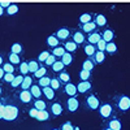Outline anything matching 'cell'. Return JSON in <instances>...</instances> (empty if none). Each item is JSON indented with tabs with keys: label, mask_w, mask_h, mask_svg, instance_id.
<instances>
[{
	"label": "cell",
	"mask_w": 130,
	"mask_h": 130,
	"mask_svg": "<svg viewBox=\"0 0 130 130\" xmlns=\"http://www.w3.org/2000/svg\"><path fill=\"white\" fill-rule=\"evenodd\" d=\"M18 98H20V100L22 102V103H30L32 95H31V92H30L29 90H22V91L20 92Z\"/></svg>",
	"instance_id": "8fae6325"
},
{
	"label": "cell",
	"mask_w": 130,
	"mask_h": 130,
	"mask_svg": "<svg viewBox=\"0 0 130 130\" xmlns=\"http://www.w3.org/2000/svg\"><path fill=\"white\" fill-rule=\"evenodd\" d=\"M27 65H29V73H35L37 69L39 68V62L38 61H34V60L27 61Z\"/></svg>",
	"instance_id": "1f68e13d"
},
{
	"label": "cell",
	"mask_w": 130,
	"mask_h": 130,
	"mask_svg": "<svg viewBox=\"0 0 130 130\" xmlns=\"http://www.w3.org/2000/svg\"><path fill=\"white\" fill-rule=\"evenodd\" d=\"M95 65H96V62H95L94 57H89V59H86V60L82 62V69L91 72V70L95 68Z\"/></svg>",
	"instance_id": "30bf717a"
},
{
	"label": "cell",
	"mask_w": 130,
	"mask_h": 130,
	"mask_svg": "<svg viewBox=\"0 0 130 130\" xmlns=\"http://www.w3.org/2000/svg\"><path fill=\"white\" fill-rule=\"evenodd\" d=\"M20 72L22 75H26L29 73V65L27 62H20Z\"/></svg>",
	"instance_id": "7bdbcfd3"
},
{
	"label": "cell",
	"mask_w": 130,
	"mask_h": 130,
	"mask_svg": "<svg viewBox=\"0 0 130 130\" xmlns=\"http://www.w3.org/2000/svg\"><path fill=\"white\" fill-rule=\"evenodd\" d=\"M100 107V100L96 95H89L86 98V108L90 111H96Z\"/></svg>",
	"instance_id": "277c9868"
},
{
	"label": "cell",
	"mask_w": 130,
	"mask_h": 130,
	"mask_svg": "<svg viewBox=\"0 0 130 130\" xmlns=\"http://www.w3.org/2000/svg\"><path fill=\"white\" fill-rule=\"evenodd\" d=\"M37 120L38 121H47L50 118V113L47 109H42V111H38V115H37Z\"/></svg>",
	"instance_id": "603a6c76"
},
{
	"label": "cell",
	"mask_w": 130,
	"mask_h": 130,
	"mask_svg": "<svg viewBox=\"0 0 130 130\" xmlns=\"http://www.w3.org/2000/svg\"><path fill=\"white\" fill-rule=\"evenodd\" d=\"M0 65H3V57L0 56Z\"/></svg>",
	"instance_id": "11a10c76"
},
{
	"label": "cell",
	"mask_w": 130,
	"mask_h": 130,
	"mask_svg": "<svg viewBox=\"0 0 130 130\" xmlns=\"http://www.w3.org/2000/svg\"><path fill=\"white\" fill-rule=\"evenodd\" d=\"M37 115H38V109H37V108H31V109L29 111V116L32 117V118H35Z\"/></svg>",
	"instance_id": "681fc988"
},
{
	"label": "cell",
	"mask_w": 130,
	"mask_h": 130,
	"mask_svg": "<svg viewBox=\"0 0 130 130\" xmlns=\"http://www.w3.org/2000/svg\"><path fill=\"white\" fill-rule=\"evenodd\" d=\"M3 13H4V8L0 5V16H3Z\"/></svg>",
	"instance_id": "db71d44e"
},
{
	"label": "cell",
	"mask_w": 130,
	"mask_h": 130,
	"mask_svg": "<svg viewBox=\"0 0 130 130\" xmlns=\"http://www.w3.org/2000/svg\"><path fill=\"white\" fill-rule=\"evenodd\" d=\"M59 81L60 82H62V83H68V82H70V75H69V73L68 72H65V70H61V72H59Z\"/></svg>",
	"instance_id": "d4e9b609"
},
{
	"label": "cell",
	"mask_w": 130,
	"mask_h": 130,
	"mask_svg": "<svg viewBox=\"0 0 130 130\" xmlns=\"http://www.w3.org/2000/svg\"><path fill=\"white\" fill-rule=\"evenodd\" d=\"M64 91H65V94H67L68 96H75V95H77V92H78V91H77V86L73 85V83H70V82L65 83Z\"/></svg>",
	"instance_id": "52a82bcc"
},
{
	"label": "cell",
	"mask_w": 130,
	"mask_h": 130,
	"mask_svg": "<svg viewBox=\"0 0 130 130\" xmlns=\"http://www.w3.org/2000/svg\"><path fill=\"white\" fill-rule=\"evenodd\" d=\"M96 50H99V51H105V46H107V42L104 39H100L99 42L96 43Z\"/></svg>",
	"instance_id": "f6af8a7d"
},
{
	"label": "cell",
	"mask_w": 130,
	"mask_h": 130,
	"mask_svg": "<svg viewBox=\"0 0 130 130\" xmlns=\"http://www.w3.org/2000/svg\"><path fill=\"white\" fill-rule=\"evenodd\" d=\"M50 55H51V53H50L48 51H43V52H40V53H39V56H38V62H44L46 59H47Z\"/></svg>",
	"instance_id": "ee69618b"
},
{
	"label": "cell",
	"mask_w": 130,
	"mask_h": 130,
	"mask_svg": "<svg viewBox=\"0 0 130 130\" xmlns=\"http://www.w3.org/2000/svg\"><path fill=\"white\" fill-rule=\"evenodd\" d=\"M3 79H4L7 83H10V82L14 79V75H13V73H5L4 77H3Z\"/></svg>",
	"instance_id": "bcb514c9"
},
{
	"label": "cell",
	"mask_w": 130,
	"mask_h": 130,
	"mask_svg": "<svg viewBox=\"0 0 130 130\" xmlns=\"http://www.w3.org/2000/svg\"><path fill=\"white\" fill-rule=\"evenodd\" d=\"M2 104H3V103H2V102H0V105H2Z\"/></svg>",
	"instance_id": "91938a15"
},
{
	"label": "cell",
	"mask_w": 130,
	"mask_h": 130,
	"mask_svg": "<svg viewBox=\"0 0 130 130\" xmlns=\"http://www.w3.org/2000/svg\"><path fill=\"white\" fill-rule=\"evenodd\" d=\"M81 29H82L83 32H87V34H90V32L95 31L96 24L92 22V21H90V22H87V24H81Z\"/></svg>",
	"instance_id": "7c38bea8"
},
{
	"label": "cell",
	"mask_w": 130,
	"mask_h": 130,
	"mask_svg": "<svg viewBox=\"0 0 130 130\" xmlns=\"http://www.w3.org/2000/svg\"><path fill=\"white\" fill-rule=\"evenodd\" d=\"M90 78H91V72L85 70V69H82L79 72V79L81 81H89Z\"/></svg>",
	"instance_id": "d590c367"
},
{
	"label": "cell",
	"mask_w": 130,
	"mask_h": 130,
	"mask_svg": "<svg viewBox=\"0 0 130 130\" xmlns=\"http://www.w3.org/2000/svg\"><path fill=\"white\" fill-rule=\"evenodd\" d=\"M4 74H5V72L3 70V68H0V79H3V77H4Z\"/></svg>",
	"instance_id": "f5cc1de1"
},
{
	"label": "cell",
	"mask_w": 130,
	"mask_h": 130,
	"mask_svg": "<svg viewBox=\"0 0 130 130\" xmlns=\"http://www.w3.org/2000/svg\"><path fill=\"white\" fill-rule=\"evenodd\" d=\"M62 111H64V108H62L61 103L56 102V103L51 104V112H52L53 117H57V116H60V115L62 113Z\"/></svg>",
	"instance_id": "9c48e42d"
},
{
	"label": "cell",
	"mask_w": 130,
	"mask_h": 130,
	"mask_svg": "<svg viewBox=\"0 0 130 130\" xmlns=\"http://www.w3.org/2000/svg\"><path fill=\"white\" fill-rule=\"evenodd\" d=\"M65 52H67V50L64 48V46H57V47L53 48L52 55H53V56H56V57H61Z\"/></svg>",
	"instance_id": "f1b7e54d"
},
{
	"label": "cell",
	"mask_w": 130,
	"mask_h": 130,
	"mask_svg": "<svg viewBox=\"0 0 130 130\" xmlns=\"http://www.w3.org/2000/svg\"><path fill=\"white\" fill-rule=\"evenodd\" d=\"M3 115H4V105L2 104L0 105V118H3Z\"/></svg>",
	"instance_id": "f907efd6"
},
{
	"label": "cell",
	"mask_w": 130,
	"mask_h": 130,
	"mask_svg": "<svg viewBox=\"0 0 130 130\" xmlns=\"http://www.w3.org/2000/svg\"><path fill=\"white\" fill-rule=\"evenodd\" d=\"M77 47H78V44L73 40H69V42L64 43V48L67 50V52H75L77 51Z\"/></svg>",
	"instance_id": "44dd1931"
},
{
	"label": "cell",
	"mask_w": 130,
	"mask_h": 130,
	"mask_svg": "<svg viewBox=\"0 0 130 130\" xmlns=\"http://www.w3.org/2000/svg\"><path fill=\"white\" fill-rule=\"evenodd\" d=\"M34 108H37L38 111H42V109H46L47 108V104L44 100H40V99H37L35 103H34Z\"/></svg>",
	"instance_id": "8d00e7d4"
},
{
	"label": "cell",
	"mask_w": 130,
	"mask_h": 130,
	"mask_svg": "<svg viewBox=\"0 0 130 130\" xmlns=\"http://www.w3.org/2000/svg\"><path fill=\"white\" fill-rule=\"evenodd\" d=\"M94 60H95V62L96 64H103L104 62V60H105V53H104V51H99V50H96V52L94 53Z\"/></svg>",
	"instance_id": "9a60e30c"
},
{
	"label": "cell",
	"mask_w": 130,
	"mask_h": 130,
	"mask_svg": "<svg viewBox=\"0 0 130 130\" xmlns=\"http://www.w3.org/2000/svg\"><path fill=\"white\" fill-rule=\"evenodd\" d=\"M0 5H2L3 8H8V7H9L10 4H9L8 2H2V4H0Z\"/></svg>",
	"instance_id": "816d5d0a"
},
{
	"label": "cell",
	"mask_w": 130,
	"mask_h": 130,
	"mask_svg": "<svg viewBox=\"0 0 130 130\" xmlns=\"http://www.w3.org/2000/svg\"><path fill=\"white\" fill-rule=\"evenodd\" d=\"M83 50H85V53H86V55H87L89 57H92V56H94V53L96 52V46H95V44H90V43H87V44H85Z\"/></svg>",
	"instance_id": "ac0fdd59"
},
{
	"label": "cell",
	"mask_w": 130,
	"mask_h": 130,
	"mask_svg": "<svg viewBox=\"0 0 130 130\" xmlns=\"http://www.w3.org/2000/svg\"><path fill=\"white\" fill-rule=\"evenodd\" d=\"M73 42H75L77 44H83L85 43V40H86V38H85V34L82 31H75L74 34H73V39H72Z\"/></svg>",
	"instance_id": "5bb4252c"
},
{
	"label": "cell",
	"mask_w": 130,
	"mask_h": 130,
	"mask_svg": "<svg viewBox=\"0 0 130 130\" xmlns=\"http://www.w3.org/2000/svg\"><path fill=\"white\" fill-rule=\"evenodd\" d=\"M52 130H60V129H52Z\"/></svg>",
	"instance_id": "680465c9"
},
{
	"label": "cell",
	"mask_w": 130,
	"mask_h": 130,
	"mask_svg": "<svg viewBox=\"0 0 130 130\" xmlns=\"http://www.w3.org/2000/svg\"><path fill=\"white\" fill-rule=\"evenodd\" d=\"M91 18H92V16L90 13H83V14L79 16V22L81 24H87L91 21Z\"/></svg>",
	"instance_id": "ab89813d"
},
{
	"label": "cell",
	"mask_w": 130,
	"mask_h": 130,
	"mask_svg": "<svg viewBox=\"0 0 130 130\" xmlns=\"http://www.w3.org/2000/svg\"><path fill=\"white\" fill-rule=\"evenodd\" d=\"M56 37L59 38V40H67V39L70 37V30L67 29V27L59 29V30L56 31Z\"/></svg>",
	"instance_id": "ba28073f"
},
{
	"label": "cell",
	"mask_w": 130,
	"mask_h": 130,
	"mask_svg": "<svg viewBox=\"0 0 130 130\" xmlns=\"http://www.w3.org/2000/svg\"><path fill=\"white\" fill-rule=\"evenodd\" d=\"M60 130H74V126H73V124L70 121H67L65 124H62Z\"/></svg>",
	"instance_id": "7dc6e473"
},
{
	"label": "cell",
	"mask_w": 130,
	"mask_h": 130,
	"mask_svg": "<svg viewBox=\"0 0 130 130\" xmlns=\"http://www.w3.org/2000/svg\"><path fill=\"white\" fill-rule=\"evenodd\" d=\"M3 70L5 73H14V65L10 62H4L3 64Z\"/></svg>",
	"instance_id": "60d3db41"
},
{
	"label": "cell",
	"mask_w": 130,
	"mask_h": 130,
	"mask_svg": "<svg viewBox=\"0 0 130 130\" xmlns=\"http://www.w3.org/2000/svg\"><path fill=\"white\" fill-rule=\"evenodd\" d=\"M59 38L56 37V35H50L48 38H47V44L50 46V47H52V48H55V47H57L59 46Z\"/></svg>",
	"instance_id": "484cf974"
},
{
	"label": "cell",
	"mask_w": 130,
	"mask_h": 130,
	"mask_svg": "<svg viewBox=\"0 0 130 130\" xmlns=\"http://www.w3.org/2000/svg\"><path fill=\"white\" fill-rule=\"evenodd\" d=\"M108 127L112 129V130H121L122 125H121V121L118 118H112V120L108 122Z\"/></svg>",
	"instance_id": "e0dca14e"
},
{
	"label": "cell",
	"mask_w": 130,
	"mask_h": 130,
	"mask_svg": "<svg viewBox=\"0 0 130 130\" xmlns=\"http://www.w3.org/2000/svg\"><path fill=\"white\" fill-rule=\"evenodd\" d=\"M103 130H112V129H109V127H105V129H103Z\"/></svg>",
	"instance_id": "9f6ffc18"
},
{
	"label": "cell",
	"mask_w": 130,
	"mask_h": 130,
	"mask_svg": "<svg viewBox=\"0 0 130 130\" xmlns=\"http://www.w3.org/2000/svg\"><path fill=\"white\" fill-rule=\"evenodd\" d=\"M22 50H24V48H22V46H21L20 43H13V44H12V48H10V51H12L13 53H17V55L22 52Z\"/></svg>",
	"instance_id": "b9f144b4"
},
{
	"label": "cell",
	"mask_w": 130,
	"mask_h": 130,
	"mask_svg": "<svg viewBox=\"0 0 130 130\" xmlns=\"http://www.w3.org/2000/svg\"><path fill=\"white\" fill-rule=\"evenodd\" d=\"M113 38H115V32L111 29H107L102 32V39H104L105 42H112Z\"/></svg>",
	"instance_id": "2e32d148"
},
{
	"label": "cell",
	"mask_w": 130,
	"mask_h": 130,
	"mask_svg": "<svg viewBox=\"0 0 130 130\" xmlns=\"http://www.w3.org/2000/svg\"><path fill=\"white\" fill-rule=\"evenodd\" d=\"M79 107V102L75 96H69V99L67 100V108L69 112H75Z\"/></svg>",
	"instance_id": "5b68a950"
},
{
	"label": "cell",
	"mask_w": 130,
	"mask_h": 130,
	"mask_svg": "<svg viewBox=\"0 0 130 130\" xmlns=\"http://www.w3.org/2000/svg\"><path fill=\"white\" fill-rule=\"evenodd\" d=\"M42 94H44V96L47 98V99H50V100L55 99V90H53L52 87H50V86H47V87H43Z\"/></svg>",
	"instance_id": "d6986e66"
},
{
	"label": "cell",
	"mask_w": 130,
	"mask_h": 130,
	"mask_svg": "<svg viewBox=\"0 0 130 130\" xmlns=\"http://www.w3.org/2000/svg\"><path fill=\"white\" fill-rule=\"evenodd\" d=\"M52 70L55 72V73H59V72H61V70H64V68H65V65L62 64V61H55L52 65Z\"/></svg>",
	"instance_id": "f546056e"
},
{
	"label": "cell",
	"mask_w": 130,
	"mask_h": 130,
	"mask_svg": "<svg viewBox=\"0 0 130 130\" xmlns=\"http://www.w3.org/2000/svg\"><path fill=\"white\" fill-rule=\"evenodd\" d=\"M94 22L96 24V26L103 27V26H105V25H107V18H105V16H104V14H96V16H95V21H94Z\"/></svg>",
	"instance_id": "7402d4cb"
},
{
	"label": "cell",
	"mask_w": 130,
	"mask_h": 130,
	"mask_svg": "<svg viewBox=\"0 0 130 130\" xmlns=\"http://www.w3.org/2000/svg\"><path fill=\"white\" fill-rule=\"evenodd\" d=\"M47 74V68L46 67H39L38 69H37V72L34 73V75L39 79V78H42V77H44V75Z\"/></svg>",
	"instance_id": "e575fe53"
},
{
	"label": "cell",
	"mask_w": 130,
	"mask_h": 130,
	"mask_svg": "<svg viewBox=\"0 0 130 130\" xmlns=\"http://www.w3.org/2000/svg\"><path fill=\"white\" fill-rule=\"evenodd\" d=\"M100 39H102V34H99V32H95V31L90 32L89 37H87V42L90 43V44H96V43L99 42Z\"/></svg>",
	"instance_id": "4fadbf2b"
},
{
	"label": "cell",
	"mask_w": 130,
	"mask_h": 130,
	"mask_svg": "<svg viewBox=\"0 0 130 130\" xmlns=\"http://www.w3.org/2000/svg\"><path fill=\"white\" fill-rule=\"evenodd\" d=\"M99 109V115L103 120H107V118H109L113 113V107L112 104L109 103H104V104H100V107L98 108Z\"/></svg>",
	"instance_id": "3957f363"
},
{
	"label": "cell",
	"mask_w": 130,
	"mask_h": 130,
	"mask_svg": "<svg viewBox=\"0 0 130 130\" xmlns=\"http://www.w3.org/2000/svg\"><path fill=\"white\" fill-rule=\"evenodd\" d=\"M8 59H9V62H10V64H13V65H16V64H20V62H21L20 56L17 55V53H13V52H10V53H9Z\"/></svg>",
	"instance_id": "836d02e7"
},
{
	"label": "cell",
	"mask_w": 130,
	"mask_h": 130,
	"mask_svg": "<svg viewBox=\"0 0 130 130\" xmlns=\"http://www.w3.org/2000/svg\"><path fill=\"white\" fill-rule=\"evenodd\" d=\"M18 12V5L17 4H10L8 8H7V13L9 14V16H13V14H16Z\"/></svg>",
	"instance_id": "f35d334b"
},
{
	"label": "cell",
	"mask_w": 130,
	"mask_h": 130,
	"mask_svg": "<svg viewBox=\"0 0 130 130\" xmlns=\"http://www.w3.org/2000/svg\"><path fill=\"white\" fill-rule=\"evenodd\" d=\"M31 83H32V78L29 77V75H25L22 83H21V87H22V90H29L31 87Z\"/></svg>",
	"instance_id": "83f0119b"
},
{
	"label": "cell",
	"mask_w": 130,
	"mask_h": 130,
	"mask_svg": "<svg viewBox=\"0 0 130 130\" xmlns=\"http://www.w3.org/2000/svg\"><path fill=\"white\" fill-rule=\"evenodd\" d=\"M3 94V90H2V87H0V95H2Z\"/></svg>",
	"instance_id": "6f0895ef"
},
{
	"label": "cell",
	"mask_w": 130,
	"mask_h": 130,
	"mask_svg": "<svg viewBox=\"0 0 130 130\" xmlns=\"http://www.w3.org/2000/svg\"><path fill=\"white\" fill-rule=\"evenodd\" d=\"M18 116V109L14 105H4V115H3V120L5 121H13L16 120Z\"/></svg>",
	"instance_id": "7a4b0ae2"
},
{
	"label": "cell",
	"mask_w": 130,
	"mask_h": 130,
	"mask_svg": "<svg viewBox=\"0 0 130 130\" xmlns=\"http://www.w3.org/2000/svg\"><path fill=\"white\" fill-rule=\"evenodd\" d=\"M22 81H24V75L20 74V75H17V77H14V79L10 82V86H12L13 89H16V87H18V86L22 83Z\"/></svg>",
	"instance_id": "4dcf8cb0"
},
{
	"label": "cell",
	"mask_w": 130,
	"mask_h": 130,
	"mask_svg": "<svg viewBox=\"0 0 130 130\" xmlns=\"http://www.w3.org/2000/svg\"><path fill=\"white\" fill-rule=\"evenodd\" d=\"M73 55H72V52H65L64 55L61 56V61H62V64L65 65V67H68V65H70L72 62H73Z\"/></svg>",
	"instance_id": "ffe728a7"
},
{
	"label": "cell",
	"mask_w": 130,
	"mask_h": 130,
	"mask_svg": "<svg viewBox=\"0 0 130 130\" xmlns=\"http://www.w3.org/2000/svg\"><path fill=\"white\" fill-rule=\"evenodd\" d=\"M105 52H108L109 55H115L117 52V46L113 42H107V46H105Z\"/></svg>",
	"instance_id": "4316f807"
},
{
	"label": "cell",
	"mask_w": 130,
	"mask_h": 130,
	"mask_svg": "<svg viewBox=\"0 0 130 130\" xmlns=\"http://www.w3.org/2000/svg\"><path fill=\"white\" fill-rule=\"evenodd\" d=\"M89 90H91V82L90 81H81L77 85V91L79 94H85V92H87Z\"/></svg>",
	"instance_id": "8992f818"
},
{
	"label": "cell",
	"mask_w": 130,
	"mask_h": 130,
	"mask_svg": "<svg viewBox=\"0 0 130 130\" xmlns=\"http://www.w3.org/2000/svg\"><path fill=\"white\" fill-rule=\"evenodd\" d=\"M30 89H31L30 92H31L32 98H35V99H39L40 95H42V90H40V87H39V85H32Z\"/></svg>",
	"instance_id": "cb8c5ba5"
},
{
	"label": "cell",
	"mask_w": 130,
	"mask_h": 130,
	"mask_svg": "<svg viewBox=\"0 0 130 130\" xmlns=\"http://www.w3.org/2000/svg\"><path fill=\"white\" fill-rule=\"evenodd\" d=\"M50 82H51V78L50 77H47V75H44V77H42V78H39V82H38V85H39V87H47V86H50Z\"/></svg>",
	"instance_id": "d6a6232c"
},
{
	"label": "cell",
	"mask_w": 130,
	"mask_h": 130,
	"mask_svg": "<svg viewBox=\"0 0 130 130\" xmlns=\"http://www.w3.org/2000/svg\"><path fill=\"white\" fill-rule=\"evenodd\" d=\"M56 61V56H53V55H50L47 59H46V61H44V64L46 65H48V67H51V65Z\"/></svg>",
	"instance_id": "c3c4849f"
},
{
	"label": "cell",
	"mask_w": 130,
	"mask_h": 130,
	"mask_svg": "<svg viewBox=\"0 0 130 130\" xmlns=\"http://www.w3.org/2000/svg\"><path fill=\"white\" fill-rule=\"evenodd\" d=\"M50 87H52L53 90H59V89L61 87V82L59 81V78H51Z\"/></svg>",
	"instance_id": "74e56055"
},
{
	"label": "cell",
	"mask_w": 130,
	"mask_h": 130,
	"mask_svg": "<svg viewBox=\"0 0 130 130\" xmlns=\"http://www.w3.org/2000/svg\"><path fill=\"white\" fill-rule=\"evenodd\" d=\"M116 107L118 111L126 112L130 109V98L125 95H118L116 96Z\"/></svg>",
	"instance_id": "6da1fadb"
}]
</instances>
